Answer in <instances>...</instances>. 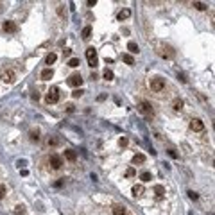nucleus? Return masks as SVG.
<instances>
[{
    "mask_svg": "<svg viewBox=\"0 0 215 215\" xmlns=\"http://www.w3.org/2000/svg\"><path fill=\"white\" fill-rule=\"evenodd\" d=\"M138 111L143 113L147 118H153V115H154L153 106H151V102H147V100H140V104H138Z\"/></svg>",
    "mask_w": 215,
    "mask_h": 215,
    "instance_id": "1",
    "label": "nucleus"
},
{
    "mask_svg": "<svg viewBox=\"0 0 215 215\" xmlns=\"http://www.w3.org/2000/svg\"><path fill=\"white\" fill-rule=\"evenodd\" d=\"M158 54L161 56V58L165 59H170L176 56V52H174V49L172 47H169V45H158Z\"/></svg>",
    "mask_w": 215,
    "mask_h": 215,
    "instance_id": "2",
    "label": "nucleus"
},
{
    "mask_svg": "<svg viewBox=\"0 0 215 215\" xmlns=\"http://www.w3.org/2000/svg\"><path fill=\"white\" fill-rule=\"evenodd\" d=\"M86 59H88V63H90V66H97L99 65V58H97V50L93 49V47H90L88 50H86Z\"/></svg>",
    "mask_w": 215,
    "mask_h": 215,
    "instance_id": "3",
    "label": "nucleus"
},
{
    "mask_svg": "<svg viewBox=\"0 0 215 215\" xmlns=\"http://www.w3.org/2000/svg\"><path fill=\"white\" fill-rule=\"evenodd\" d=\"M149 86H151V90L153 92H161V90H165V81L161 77H154V79H151V82H149Z\"/></svg>",
    "mask_w": 215,
    "mask_h": 215,
    "instance_id": "4",
    "label": "nucleus"
},
{
    "mask_svg": "<svg viewBox=\"0 0 215 215\" xmlns=\"http://www.w3.org/2000/svg\"><path fill=\"white\" fill-rule=\"evenodd\" d=\"M47 102L49 104H56L59 100V90H58V86H52L50 90H49V93H47Z\"/></svg>",
    "mask_w": 215,
    "mask_h": 215,
    "instance_id": "5",
    "label": "nucleus"
},
{
    "mask_svg": "<svg viewBox=\"0 0 215 215\" xmlns=\"http://www.w3.org/2000/svg\"><path fill=\"white\" fill-rule=\"evenodd\" d=\"M0 77L4 82H7V84H13L15 81H16V76H15V72L9 68V70H2V74H0Z\"/></svg>",
    "mask_w": 215,
    "mask_h": 215,
    "instance_id": "6",
    "label": "nucleus"
},
{
    "mask_svg": "<svg viewBox=\"0 0 215 215\" xmlns=\"http://www.w3.org/2000/svg\"><path fill=\"white\" fill-rule=\"evenodd\" d=\"M190 129L192 131H203L204 129V122L201 118H192L190 120Z\"/></svg>",
    "mask_w": 215,
    "mask_h": 215,
    "instance_id": "7",
    "label": "nucleus"
},
{
    "mask_svg": "<svg viewBox=\"0 0 215 215\" xmlns=\"http://www.w3.org/2000/svg\"><path fill=\"white\" fill-rule=\"evenodd\" d=\"M68 84H70V86H76V88L81 86V84H82V77H81V74H72V76L68 77Z\"/></svg>",
    "mask_w": 215,
    "mask_h": 215,
    "instance_id": "8",
    "label": "nucleus"
},
{
    "mask_svg": "<svg viewBox=\"0 0 215 215\" xmlns=\"http://www.w3.org/2000/svg\"><path fill=\"white\" fill-rule=\"evenodd\" d=\"M49 163L52 165V169H61L63 160H61V156H58V154H52V156L49 158Z\"/></svg>",
    "mask_w": 215,
    "mask_h": 215,
    "instance_id": "9",
    "label": "nucleus"
},
{
    "mask_svg": "<svg viewBox=\"0 0 215 215\" xmlns=\"http://www.w3.org/2000/svg\"><path fill=\"white\" fill-rule=\"evenodd\" d=\"M4 31H5V32H16V31H18V25H16L15 22H5V23H4Z\"/></svg>",
    "mask_w": 215,
    "mask_h": 215,
    "instance_id": "10",
    "label": "nucleus"
},
{
    "mask_svg": "<svg viewBox=\"0 0 215 215\" xmlns=\"http://www.w3.org/2000/svg\"><path fill=\"white\" fill-rule=\"evenodd\" d=\"M54 77V70L52 68H45L43 72H41V79L43 81H49V79H52Z\"/></svg>",
    "mask_w": 215,
    "mask_h": 215,
    "instance_id": "11",
    "label": "nucleus"
},
{
    "mask_svg": "<svg viewBox=\"0 0 215 215\" xmlns=\"http://www.w3.org/2000/svg\"><path fill=\"white\" fill-rule=\"evenodd\" d=\"M65 158H66L68 161H76V160H77V153L72 151V149H66V151H65Z\"/></svg>",
    "mask_w": 215,
    "mask_h": 215,
    "instance_id": "12",
    "label": "nucleus"
},
{
    "mask_svg": "<svg viewBox=\"0 0 215 215\" xmlns=\"http://www.w3.org/2000/svg\"><path fill=\"white\" fill-rule=\"evenodd\" d=\"M172 109H176V111H181V109H183V100L179 97H176L172 100Z\"/></svg>",
    "mask_w": 215,
    "mask_h": 215,
    "instance_id": "13",
    "label": "nucleus"
},
{
    "mask_svg": "<svg viewBox=\"0 0 215 215\" xmlns=\"http://www.w3.org/2000/svg\"><path fill=\"white\" fill-rule=\"evenodd\" d=\"M113 215H127V212H126V208H124V206L115 204V206H113Z\"/></svg>",
    "mask_w": 215,
    "mask_h": 215,
    "instance_id": "14",
    "label": "nucleus"
},
{
    "mask_svg": "<svg viewBox=\"0 0 215 215\" xmlns=\"http://www.w3.org/2000/svg\"><path fill=\"white\" fill-rule=\"evenodd\" d=\"M154 194H156V199H163V194H165V188L161 185H156L154 186Z\"/></svg>",
    "mask_w": 215,
    "mask_h": 215,
    "instance_id": "15",
    "label": "nucleus"
},
{
    "mask_svg": "<svg viewBox=\"0 0 215 215\" xmlns=\"http://www.w3.org/2000/svg\"><path fill=\"white\" fill-rule=\"evenodd\" d=\"M129 16H131V11H129V9H122V11L118 13V20H120V22H122V20H127Z\"/></svg>",
    "mask_w": 215,
    "mask_h": 215,
    "instance_id": "16",
    "label": "nucleus"
},
{
    "mask_svg": "<svg viewBox=\"0 0 215 215\" xmlns=\"http://www.w3.org/2000/svg\"><path fill=\"white\" fill-rule=\"evenodd\" d=\"M142 194H143V186H142V185H135V186H133V196L140 197Z\"/></svg>",
    "mask_w": 215,
    "mask_h": 215,
    "instance_id": "17",
    "label": "nucleus"
},
{
    "mask_svg": "<svg viewBox=\"0 0 215 215\" xmlns=\"http://www.w3.org/2000/svg\"><path fill=\"white\" fill-rule=\"evenodd\" d=\"M127 49H129V52H133V54H138V52H140V49H138V45L135 41H129V43H127Z\"/></svg>",
    "mask_w": 215,
    "mask_h": 215,
    "instance_id": "18",
    "label": "nucleus"
},
{
    "mask_svg": "<svg viewBox=\"0 0 215 215\" xmlns=\"http://www.w3.org/2000/svg\"><path fill=\"white\" fill-rule=\"evenodd\" d=\"M143 161H145V156H143V154H142V153H138V154H135V156H133V163H135V165H140V163H143Z\"/></svg>",
    "mask_w": 215,
    "mask_h": 215,
    "instance_id": "19",
    "label": "nucleus"
},
{
    "mask_svg": "<svg viewBox=\"0 0 215 215\" xmlns=\"http://www.w3.org/2000/svg\"><path fill=\"white\" fill-rule=\"evenodd\" d=\"M56 59H58V56H56L54 52H50V54L45 58V63H47V65H52V63H56Z\"/></svg>",
    "mask_w": 215,
    "mask_h": 215,
    "instance_id": "20",
    "label": "nucleus"
},
{
    "mask_svg": "<svg viewBox=\"0 0 215 215\" xmlns=\"http://www.w3.org/2000/svg\"><path fill=\"white\" fill-rule=\"evenodd\" d=\"M140 179H142L143 183H147V181L153 179V174H151V172H142V174H140Z\"/></svg>",
    "mask_w": 215,
    "mask_h": 215,
    "instance_id": "21",
    "label": "nucleus"
},
{
    "mask_svg": "<svg viewBox=\"0 0 215 215\" xmlns=\"http://www.w3.org/2000/svg\"><path fill=\"white\" fill-rule=\"evenodd\" d=\"M90 34H92V27H84V29H82V32H81V36H82L84 39L90 38Z\"/></svg>",
    "mask_w": 215,
    "mask_h": 215,
    "instance_id": "22",
    "label": "nucleus"
},
{
    "mask_svg": "<svg viewBox=\"0 0 215 215\" xmlns=\"http://www.w3.org/2000/svg\"><path fill=\"white\" fill-rule=\"evenodd\" d=\"M122 59H124L127 65H135V59H133V56H131V54H124V56H122Z\"/></svg>",
    "mask_w": 215,
    "mask_h": 215,
    "instance_id": "23",
    "label": "nucleus"
},
{
    "mask_svg": "<svg viewBox=\"0 0 215 215\" xmlns=\"http://www.w3.org/2000/svg\"><path fill=\"white\" fill-rule=\"evenodd\" d=\"M79 65H81V63H79V59H77V58H72L70 61H68V66H72V68H77Z\"/></svg>",
    "mask_w": 215,
    "mask_h": 215,
    "instance_id": "24",
    "label": "nucleus"
},
{
    "mask_svg": "<svg viewBox=\"0 0 215 215\" xmlns=\"http://www.w3.org/2000/svg\"><path fill=\"white\" fill-rule=\"evenodd\" d=\"M15 213H16V215H23V213H25V206H23V204H18V206L15 208Z\"/></svg>",
    "mask_w": 215,
    "mask_h": 215,
    "instance_id": "25",
    "label": "nucleus"
},
{
    "mask_svg": "<svg viewBox=\"0 0 215 215\" xmlns=\"http://www.w3.org/2000/svg\"><path fill=\"white\" fill-rule=\"evenodd\" d=\"M104 79H106V81H113V72L106 68V70H104Z\"/></svg>",
    "mask_w": 215,
    "mask_h": 215,
    "instance_id": "26",
    "label": "nucleus"
},
{
    "mask_svg": "<svg viewBox=\"0 0 215 215\" xmlns=\"http://www.w3.org/2000/svg\"><path fill=\"white\" fill-rule=\"evenodd\" d=\"M31 140L32 142H38L39 140V131L36 129V131H31Z\"/></svg>",
    "mask_w": 215,
    "mask_h": 215,
    "instance_id": "27",
    "label": "nucleus"
},
{
    "mask_svg": "<svg viewBox=\"0 0 215 215\" xmlns=\"http://www.w3.org/2000/svg\"><path fill=\"white\" fill-rule=\"evenodd\" d=\"M194 7L199 9V11H204V9H206V4H203V2H194Z\"/></svg>",
    "mask_w": 215,
    "mask_h": 215,
    "instance_id": "28",
    "label": "nucleus"
},
{
    "mask_svg": "<svg viewBox=\"0 0 215 215\" xmlns=\"http://www.w3.org/2000/svg\"><path fill=\"white\" fill-rule=\"evenodd\" d=\"M47 143H49V145H58V143H59V138H56V136H50L49 140H47Z\"/></svg>",
    "mask_w": 215,
    "mask_h": 215,
    "instance_id": "29",
    "label": "nucleus"
},
{
    "mask_svg": "<svg viewBox=\"0 0 215 215\" xmlns=\"http://www.w3.org/2000/svg\"><path fill=\"white\" fill-rule=\"evenodd\" d=\"M82 93H84V92H82L81 88H77V90H74V92H72V97H74V99H79Z\"/></svg>",
    "mask_w": 215,
    "mask_h": 215,
    "instance_id": "30",
    "label": "nucleus"
},
{
    "mask_svg": "<svg viewBox=\"0 0 215 215\" xmlns=\"http://www.w3.org/2000/svg\"><path fill=\"white\" fill-rule=\"evenodd\" d=\"M136 176V170H135V169H127V170H126V177H135Z\"/></svg>",
    "mask_w": 215,
    "mask_h": 215,
    "instance_id": "31",
    "label": "nucleus"
},
{
    "mask_svg": "<svg viewBox=\"0 0 215 215\" xmlns=\"http://www.w3.org/2000/svg\"><path fill=\"white\" fill-rule=\"evenodd\" d=\"M188 197H190L192 201H197V199H199V196H197V192H194V190H188Z\"/></svg>",
    "mask_w": 215,
    "mask_h": 215,
    "instance_id": "32",
    "label": "nucleus"
},
{
    "mask_svg": "<svg viewBox=\"0 0 215 215\" xmlns=\"http://www.w3.org/2000/svg\"><path fill=\"white\" fill-rule=\"evenodd\" d=\"M118 145H120V147H126V145H127V138L122 136L120 140H118Z\"/></svg>",
    "mask_w": 215,
    "mask_h": 215,
    "instance_id": "33",
    "label": "nucleus"
},
{
    "mask_svg": "<svg viewBox=\"0 0 215 215\" xmlns=\"http://www.w3.org/2000/svg\"><path fill=\"white\" fill-rule=\"evenodd\" d=\"M167 153H169V156H170V158H177V153L174 151V149H169Z\"/></svg>",
    "mask_w": 215,
    "mask_h": 215,
    "instance_id": "34",
    "label": "nucleus"
},
{
    "mask_svg": "<svg viewBox=\"0 0 215 215\" xmlns=\"http://www.w3.org/2000/svg\"><path fill=\"white\" fill-rule=\"evenodd\" d=\"M5 196V185H0V199Z\"/></svg>",
    "mask_w": 215,
    "mask_h": 215,
    "instance_id": "35",
    "label": "nucleus"
},
{
    "mask_svg": "<svg viewBox=\"0 0 215 215\" xmlns=\"http://www.w3.org/2000/svg\"><path fill=\"white\" fill-rule=\"evenodd\" d=\"M63 54H65V58H68V56L72 54V50H70V49H65V50H63Z\"/></svg>",
    "mask_w": 215,
    "mask_h": 215,
    "instance_id": "36",
    "label": "nucleus"
},
{
    "mask_svg": "<svg viewBox=\"0 0 215 215\" xmlns=\"http://www.w3.org/2000/svg\"><path fill=\"white\" fill-rule=\"evenodd\" d=\"M54 186H56V188H59V186H63V181H61V179H59V181H56V183H54Z\"/></svg>",
    "mask_w": 215,
    "mask_h": 215,
    "instance_id": "37",
    "label": "nucleus"
},
{
    "mask_svg": "<svg viewBox=\"0 0 215 215\" xmlns=\"http://www.w3.org/2000/svg\"><path fill=\"white\" fill-rule=\"evenodd\" d=\"M66 111H68V113H72V111H74V106H72V104H68V106H66Z\"/></svg>",
    "mask_w": 215,
    "mask_h": 215,
    "instance_id": "38",
    "label": "nucleus"
}]
</instances>
